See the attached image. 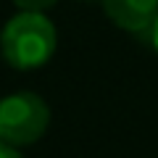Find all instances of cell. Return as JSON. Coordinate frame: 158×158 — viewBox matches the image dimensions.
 Masks as SVG:
<instances>
[{"label": "cell", "instance_id": "2", "mask_svg": "<svg viewBox=\"0 0 158 158\" xmlns=\"http://www.w3.org/2000/svg\"><path fill=\"white\" fill-rule=\"evenodd\" d=\"M50 127V106L37 92H13L0 100V140L13 148L37 142Z\"/></svg>", "mask_w": 158, "mask_h": 158}, {"label": "cell", "instance_id": "5", "mask_svg": "<svg viewBox=\"0 0 158 158\" xmlns=\"http://www.w3.org/2000/svg\"><path fill=\"white\" fill-rule=\"evenodd\" d=\"M0 158H24V156H21L19 148H13V145H8V142L0 140Z\"/></svg>", "mask_w": 158, "mask_h": 158}, {"label": "cell", "instance_id": "6", "mask_svg": "<svg viewBox=\"0 0 158 158\" xmlns=\"http://www.w3.org/2000/svg\"><path fill=\"white\" fill-rule=\"evenodd\" d=\"M150 32H153V45H156V50H158V21L153 24V29H150Z\"/></svg>", "mask_w": 158, "mask_h": 158}, {"label": "cell", "instance_id": "4", "mask_svg": "<svg viewBox=\"0 0 158 158\" xmlns=\"http://www.w3.org/2000/svg\"><path fill=\"white\" fill-rule=\"evenodd\" d=\"M11 3L19 11H40V13H45V11H50V8L56 6L58 0H11Z\"/></svg>", "mask_w": 158, "mask_h": 158}, {"label": "cell", "instance_id": "1", "mask_svg": "<svg viewBox=\"0 0 158 158\" xmlns=\"http://www.w3.org/2000/svg\"><path fill=\"white\" fill-rule=\"evenodd\" d=\"M58 48L53 21L40 11H19L0 29V56L16 71H34L50 63Z\"/></svg>", "mask_w": 158, "mask_h": 158}, {"label": "cell", "instance_id": "3", "mask_svg": "<svg viewBox=\"0 0 158 158\" xmlns=\"http://www.w3.org/2000/svg\"><path fill=\"white\" fill-rule=\"evenodd\" d=\"M106 16L118 29L142 34L158 21V0H100Z\"/></svg>", "mask_w": 158, "mask_h": 158}]
</instances>
